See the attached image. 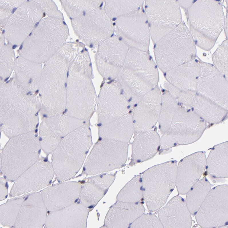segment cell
Listing matches in <instances>:
<instances>
[{"label":"cell","mask_w":228,"mask_h":228,"mask_svg":"<svg viewBox=\"0 0 228 228\" xmlns=\"http://www.w3.org/2000/svg\"><path fill=\"white\" fill-rule=\"evenodd\" d=\"M147 52L129 48L120 75V90L131 108L157 86L156 65Z\"/></svg>","instance_id":"1"},{"label":"cell","mask_w":228,"mask_h":228,"mask_svg":"<svg viewBox=\"0 0 228 228\" xmlns=\"http://www.w3.org/2000/svg\"><path fill=\"white\" fill-rule=\"evenodd\" d=\"M92 145L91 132L84 124L64 137L52 153V163L62 180H69L81 169Z\"/></svg>","instance_id":"2"},{"label":"cell","mask_w":228,"mask_h":228,"mask_svg":"<svg viewBox=\"0 0 228 228\" xmlns=\"http://www.w3.org/2000/svg\"><path fill=\"white\" fill-rule=\"evenodd\" d=\"M177 175V162L173 161L154 166L143 172V198L149 211H157L165 203L176 185Z\"/></svg>","instance_id":"3"},{"label":"cell","mask_w":228,"mask_h":228,"mask_svg":"<svg viewBox=\"0 0 228 228\" xmlns=\"http://www.w3.org/2000/svg\"><path fill=\"white\" fill-rule=\"evenodd\" d=\"M41 149L35 131L9 138L1 153L3 170L17 172L31 166L39 159Z\"/></svg>","instance_id":"4"},{"label":"cell","mask_w":228,"mask_h":228,"mask_svg":"<svg viewBox=\"0 0 228 228\" xmlns=\"http://www.w3.org/2000/svg\"><path fill=\"white\" fill-rule=\"evenodd\" d=\"M128 143L107 139H101L95 145L86 160L84 172L94 175L123 167L126 163Z\"/></svg>","instance_id":"5"},{"label":"cell","mask_w":228,"mask_h":228,"mask_svg":"<svg viewBox=\"0 0 228 228\" xmlns=\"http://www.w3.org/2000/svg\"><path fill=\"white\" fill-rule=\"evenodd\" d=\"M145 8L150 36L155 44L176 27L177 4L175 1L146 0Z\"/></svg>","instance_id":"6"},{"label":"cell","mask_w":228,"mask_h":228,"mask_svg":"<svg viewBox=\"0 0 228 228\" xmlns=\"http://www.w3.org/2000/svg\"><path fill=\"white\" fill-rule=\"evenodd\" d=\"M116 27L118 36L129 48L147 51L150 40V29L145 13L141 9L118 18Z\"/></svg>","instance_id":"7"},{"label":"cell","mask_w":228,"mask_h":228,"mask_svg":"<svg viewBox=\"0 0 228 228\" xmlns=\"http://www.w3.org/2000/svg\"><path fill=\"white\" fill-rule=\"evenodd\" d=\"M222 187L219 186L210 190L197 212L196 220L202 227H220L228 225V187L222 191Z\"/></svg>","instance_id":"8"},{"label":"cell","mask_w":228,"mask_h":228,"mask_svg":"<svg viewBox=\"0 0 228 228\" xmlns=\"http://www.w3.org/2000/svg\"><path fill=\"white\" fill-rule=\"evenodd\" d=\"M228 80L213 65L202 62L197 93L228 110Z\"/></svg>","instance_id":"9"},{"label":"cell","mask_w":228,"mask_h":228,"mask_svg":"<svg viewBox=\"0 0 228 228\" xmlns=\"http://www.w3.org/2000/svg\"><path fill=\"white\" fill-rule=\"evenodd\" d=\"M206 126V122L191 109L181 105L167 132L177 144L186 145L198 140L205 131Z\"/></svg>","instance_id":"10"},{"label":"cell","mask_w":228,"mask_h":228,"mask_svg":"<svg viewBox=\"0 0 228 228\" xmlns=\"http://www.w3.org/2000/svg\"><path fill=\"white\" fill-rule=\"evenodd\" d=\"M162 95L157 86L134 105L132 112L134 137L152 129L156 124L160 112Z\"/></svg>","instance_id":"11"},{"label":"cell","mask_w":228,"mask_h":228,"mask_svg":"<svg viewBox=\"0 0 228 228\" xmlns=\"http://www.w3.org/2000/svg\"><path fill=\"white\" fill-rule=\"evenodd\" d=\"M84 123L83 121L65 117L44 120L40 125L39 130L41 148L46 153H52L64 137Z\"/></svg>","instance_id":"12"},{"label":"cell","mask_w":228,"mask_h":228,"mask_svg":"<svg viewBox=\"0 0 228 228\" xmlns=\"http://www.w3.org/2000/svg\"><path fill=\"white\" fill-rule=\"evenodd\" d=\"M207 159L204 152H196L182 159L177 166L176 183L179 192L187 193L200 179L206 168Z\"/></svg>","instance_id":"13"},{"label":"cell","mask_w":228,"mask_h":228,"mask_svg":"<svg viewBox=\"0 0 228 228\" xmlns=\"http://www.w3.org/2000/svg\"><path fill=\"white\" fill-rule=\"evenodd\" d=\"M176 37L175 29L155 44L156 60L164 73L191 61L177 51Z\"/></svg>","instance_id":"14"},{"label":"cell","mask_w":228,"mask_h":228,"mask_svg":"<svg viewBox=\"0 0 228 228\" xmlns=\"http://www.w3.org/2000/svg\"><path fill=\"white\" fill-rule=\"evenodd\" d=\"M145 208L140 202L129 203L117 201L111 206L106 216V227L127 228L144 213Z\"/></svg>","instance_id":"15"},{"label":"cell","mask_w":228,"mask_h":228,"mask_svg":"<svg viewBox=\"0 0 228 228\" xmlns=\"http://www.w3.org/2000/svg\"><path fill=\"white\" fill-rule=\"evenodd\" d=\"M158 218L164 228H190L191 218L186 202L176 196L158 211Z\"/></svg>","instance_id":"16"},{"label":"cell","mask_w":228,"mask_h":228,"mask_svg":"<svg viewBox=\"0 0 228 228\" xmlns=\"http://www.w3.org/2000/svg\"><path fill=\"white\" fill-rule=\"evenodd\" d=\"M202 62L195 59L164 73L167 81L176 88L196 92V85Z\"/></svg>","instance_id":"17"},{"label":"cell","mask_w":228,"mask_h":228,"mask_svg":"<svg viewBox=\"0 0 228 228\" xmlns=\"http://www.w3.org/2000/svg\"><path fill=\"white\" fill-rule=\"evenodd\" d=\"M82 186L80 195L81 203L87 208L95 206L104 197L113 182L112 174H100L89 178Z\"/></svg>","instance_id":"18"},{"label":"cell","mask_w":228,"mask_h":228,"mask_svg":"<svg viewBox=\"0 0 228 228\" xmlns=\"http://www.w3.org/2000/svg\"><path fill=\"white\" fill-rule=\"evenodd\" d=\"M134 137L132 144L131 165L152 158L160 147L159 135L154 130L141 133Z\"/></svg>","instance_id":"19"},{"label":"cell","mask_w":228,"mask_h":228,"mask_svg":"<svg viewBox=\"0 0 228 228\" xmlns=\"http://www.w3.org/2000/svg\"><path fill=\"white\" fill-rule=\"evenodd\" d=\"M134 133L132 113L110 123L99 125L101 139H110L128 143Z\"/></svg>","instance_id":"20"},{"label":"cell","mask_w":228,"mask_h":228,"mask_svg":"<svg viewBox=\"0 0 228 228\" xmlns=\"http://www.w3.org/2000/svg\"><path fill=\"white\" fill-rule=\"evenodd\" d=\"M228 142L212 148L207 159L208 174L214 181L228 177Z\"/></svg>","instance_id":"21"},{"label":"cell","mask_w":228,"mask_h":228,"mask_svg":"<svg viewBox=\"0 0 228 228\" xmlns=\"http://www.w3.org/2000/svg\"><path fill=\"white\" fill-rule=\"evenodd\" d=\"M190 108L206 122L211 124L221 122L227 115L228 110L197 93Z\"/></svg>","instance_id":"22"},{"label":"cell","mask_w":228,"mask_h":228,"mask_svg":"<svg viewBox=\"0 0 228 228\" xmlns=\"http://www.w3.org/2000/svg\"><path fill=\"white\" fill-rule=\"evenodd\" d=\"M87 208L81 203H75L59 212V227L86 228L88 213Z\"/></svg>","instance_id":"23"},{"label":"cell","mask_w":228,"mask_h":228,"mask_svg":"<svg viewBox=\"0 0 228 228\" xmlns=\"http://www.w3.org/2000/svg\"><path fill=\"white\" fill-rule=\"evenodd\" d=\"M211 188V184L206 177H204L190 189L187 193L186 204L191 213L195 214L197 213Z\"/></svg>","instance_id":"24"},{"label":"cell","mask_w":228,"mask_h":228,"mask_svg":"<svg viewBox=\"0 0 228 228\" xmlns=\"http://www.w3.org/2000/svg\"><path fill=\"white\" fill-rule=\"evenodd\" d=\"M181 105L166 91L162 95L158 119L159 128L162 133H164L168 131L173 117Z\"/></svg>","instance_id":"25"},{"label":"cell","mask_w":228,"mask_h":228,"mask_svg":"<svg viewBox=\"0 0 228 228\" xmlns=\"http://www.w3.org/2000/svg\"><path fill=\"white\" fill-rule=\"evenodd\" d=\"M143 198L142 176H135L123 187L116 197L117 201L136 203Z\"/></svg>","instance_id":"26"},{"label":"cell","mask_w":228,"mask_h":228,"mask_svg":"<svg viewBox=\"0 0 228 228\" xmlns=\"http://www.w3.org/2000/svg\"><path fill=\"white\" fill-rule=\"evenodd\" d=\"M143 0H119L109 2L110 16L118 17L127 15L141 9Z\"/></svg>","instance_id":"27"},{"label":"cell","mask_w":228,"mask_h":228,"mask_svg":"<svg viewBox=\"0 0 228 228\" xmlns=\"http://www.w3.org/2000/svg\"><path fill=\"white\" fill-rule=\"evenodd\" d=\"M164 87L168 92L181 105L191 108L197 94L196 91H186L180 89L167 81L164 82Z\"/></svg>","instance_id":"28"},{"label":"cell","mask_w":228,"mask_h":228,"mask_svg":"<svg viewBox=\"0 0 228 228\" xmlns=\"http://www.w3.org/2000/svg\"><path fill=\"white\" fill-rule=\"evenodd\" d=\"M129 227L164 228L159 218L152 213H144L135 220Z\"/></svg>","instance_id":"29"},{"label":"cell","mask_w":228,"mask_h":228,"mask_svg":"<svg viewBox=\"0 0 228 228\" xmlns=\"http://www.w3.org/2000/svg\"><path fill=\"white\" fill-rule=\"evenodd\" d=\"M213 60L217 69L228 80V54L226 51L217 52L214 54Z\"/></svg>","instance_id":"30"},{"label":"cell","mask_w":228,"mask_h":228,"mask_svg":"<svg viewBox=\"0 0 228 228\" xmlns=\"http://www.w3.org/2000/svg\"><path fill=\"white\" fill-rule=\"evenodd\" d=\"M161 149L168 150L177 145V143L173 137L168 132L163 133L160 138Z\"/></svg>","instance_id":"31"},{"label":"cell","mask_w":228,"mask_h":228,"mask_svg":"<svg viewBox=\"0 0 228 228\" xmlns=\"http://www.w3.org/2000/svg\"><path fill=\"white\" fill-rule=\"evenodd\" d=\"M38 24H39V22H37V23H36L35 25V27H37V26L38 25Z\"/></svg>","instance_id":"32"},{"label":"cell","mask_w":228,"mask_h":228,"mask_svg":"<svg viewBox=\"0 0 228 228\" xmlns=\"http://www.w3.org/2000/svg\"><path fill=\"white\" fill-rule=\"evenodd\" d=\"M17 47V45H14L12 47V48L13 49H15L16 47Z\"/></svg>","instance_id":"33"},{"label":"cell","mask_w":228,"mask_h":228,"mask_svg":"<svg viewBox=\"0 0 228 228\" xmlns=\"http://www.w3.org/2000/svg\"><path fill=\"white\" fill-rule=\"evenodd\" d=\"M16 9V8L14 9L12 11V13H13Z\"/></svg>","instance_id":"34"},{"label":"cell","mask_w":228,"mask_h":228,"mask_svg":"<svg viewBox=\"0 0 228 228\" xmlns=\"http://www.w3.org/2000/svg\"><path fill=\"white\" fill-rule=\"evenodd\" d=\"M65 87L66 88L67 87V83H65Z\"/></svg>","instance_id":"35"},{"label":"cell","mask_w":228,"mask_h":228,"mask_svg":"<svg viewBox=\"0 0 228 228\" xmlns=\"http://www.w3.org/2000/svg\"><path fill=\"white\" fill-rule=\"evenodd\" d=\"M22 45H21L20 47V49L21 50L22 49Z\"/></svg>","instance_id":"36"},{"label":"cell","mask_w":228,"mask_h":228,"mask_svg":"<svg viewBox=\"0 0 228 228\" xmlns=\"http://www.w3.org/2000/svg\"><path fill=\"white\" fill-rule=\"evenodd\" d=\"M69 75V72L68 71L67 73V77H68Z\"/></svg>","instance_id":"37"},{"label":"cell","mask_w":228,"mask_h":228,"mask_svg":"<svg viewBox=\"0 0 228 228\" xmlns=\"http://www.w3.org/2000/svg\"><path fill=\"white\" fill-rule=\"evenodd\" d=\"M103 83H102V84H101V85H100V87H102V86H103Z\"/></svg>","instance_id":"38"},{"label":"cell","mask_w":228,"mask_h":228,"mask_svg":"<svg viewBox=\"0 0 228 228\" xmlns=\"http://www.w3.org/2000/svg\"><path fill=\"white\" fill-rule=\"evenodd\" d=\"M111 78L110 77H108V80H111Z\"/></svg>","instance_id":"39"},{"label":"cell","mask_w":228,"mask_h":228,"mask_svg":"<svg viewBox=\"0 0 228 228\" xmlns=\"http://www.w3.org/2000/svg\"><path fill=\"white\" fill-rule=\"evenodd\" d=\"M31 34H32V33H30V35H29V36H30V35H31Z\"/></svg>","instance_id":"40"},{"label":"cell","mask_w":228,"mask_h":228,"mask_svg":"<svg viewBox=\"0 0 228 228\" xmlns=\"http://www.w3.org/2000/svg\"><path fill=\"white\" fill-rule=\"evenodd\" d=\"M3 33H4V30H3Z\"/></svg>","instance_id":"41"},{"label":"cell","mask_w":228,"mask_h":228,"mask_svg":"<svg viewBox=\"0 0 228 228\" xmlns=\"http://www.w3.org/2000/svg\"><path fill=\"white\" fill-rule=\"evenodd\" d=\"M91 63H90V67H91Z\"/></svg>","instance_id":"42"}]
</instances>
